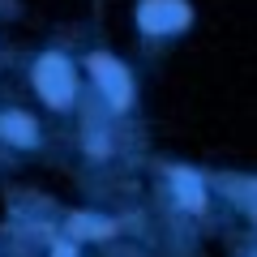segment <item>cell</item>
Segmentation results:
<instances>
[{
	"instance_id": "3",
	"label": "cell",
	"mask_w": 257,
	"mask_h": 257,
	"mask_svg": "<svg viewBox=\"0 0 257 257\" xmlns=\"http://www.w3.org/2000/svg\"><path fill=\"white\" fill-rule=\"evenodd\" d=\"M90 73H94V82L103 86V94H107V103H111V107H124V103L133 99L128 73L120 69L116 60H107V56H94V60H90Z\"/></svg>"
},
{
	"instance_id": "6",
	"label": "cell",
	"mask_w": 257,
	"mask_h": 257,
	"mask_svg": "<svg viewBox=\"0 0 257 257\" xmlns=\"http://www.w3.org/2000/svg\"><path fill=\"white\" fill-rule=\"evenodd\" d=\"M0 133H5L9 142H18V146H30V142H35L30 116H0Z\"/></svg>"
},
{
	"instance_id": "2",
	"label": "cell",
	"mask_w": 257,
	"mask_h": 257,
	"mask_svg": "<svg viewBox=\"0 0 257 257\" xmlns=\"http://www.w3.org/2000/svg\"><path fill=\"white\" fill-rule=\"evenodd\" d=\"M189 5L184 0H146L138 9V22H142V30H150V35H167V30H180V26H189Z\"/></svg>"
},
{
	"instance_id": "1",
	"label": "cell",
	"mask_w": 257,
	"mask_h": 257,
	"mask_svg": "<svg viewBox=\"0 0 257 257\" xmlns=\"http://www.w3.org/2000/svg\"><path fill=\"white\" fill-rule=\"evenodd\" d=\"M35 86H39V94H43L52 107H69V103H73V90H77L73 69H69L64 56H43V60H39Z\"/></svg>"
},
{
	"instance_id": "7",
	"label": "cell",
	"mask_w": 257,
	"mask_h": 257,
	"mask_svg": "<svg viewBox=\"0 0 257 257\" xmlns=\"http://www.w3.org/2000/svg\"><path fill=\"white\" fill-rule=\"evenodd\" d=\"M52 257H73V253H69V248H56V253Z\"/></svg>"
},
{
	"instance_id": "5",
	"label": "cell",
	"mask_w": 257,
	"mask_h": 257,
	"mask_svg": "<svg viewBox=\"0 0 257 257\" xmlns=\"http://www.w3.org/2000/svg\"><path fill=\"white\" fill-rule=\"evenodd\" d=\"M69 227H73L77 236H86V240H103V236H111V231H116V223L94 219V214H73V219H69Z\"/></svg>"
},
{
	"instance_id": "4",
	"label": "cell",
	"mask_w": 257,
	"mask_h": 257,
	"mask_svg": "<svg viewBox=\"0 0 257 257\" xmlns=\"http://www.w3.org/2000/svg\"><path fill=\"white\" fill-rule=\"evenodd\" d=\"M172 180H176V197H180L189 210H202V206H206L202 184H197V176H193V172H172Z\"/></svg>"
}]
</instances>
